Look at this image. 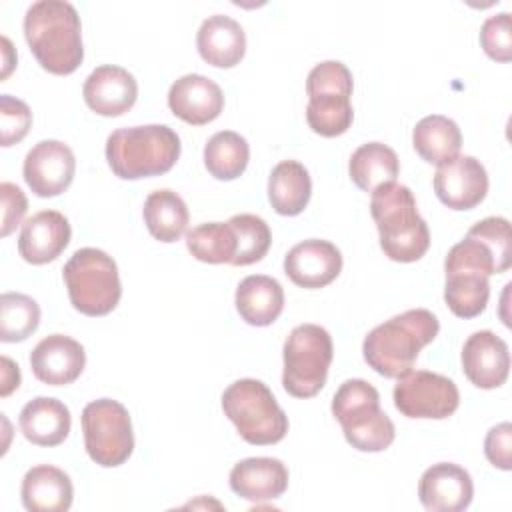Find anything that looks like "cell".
<instances>
[{"label":"cell","mask_w":512,"mask_h":512,"mask_svg":"<svg viewBox=\"0 0 512 512\" xmlns=\"http://www.w3.org/2000/svg\"><path fill=\"white\" fill-rule=\"evenodd\" d=\"M84 446L92 462L104 468L124 464L134 450V432L128 410L112 398H98L82 410Z\"/></svg>","instance_id":"10"},{"label":"cell","mask_w":512,"mask_h":512,"mask_svg":"<svg viewBox=\"0 0 512 512\" xmlns=\"http://www.w3.org/2000/svg\"><path fill=\"white\" fill-rule=\"evenodd\" d=\"M352 88V72L338 60H324L310 70L306 78V122L312 132L334 138L350 128L354 120Z\"/></svg>","instance_id":"8"},{"label":"cell","mask_w":512,"mask_h":512,"mask_svg":"<svg viewBox=\"0 0 512 512\" xmlns=\"http://www.w3.org/2000/svg\"><path fill=\"white\" fill-rule=\"evenodd\" d=\"M196 48L210 66L232 68L246 54L244 28L226 14L208 16L198 28Z\"/></svg>","instance_id":"23"},{"label":"cell","mask_w":512,"mask_h":512,"mask_svg":"<svg viewBox=\"0 0 512 512\" xmlns=\"http://www.w3.org/2000/svg\"><path fill=\"white\" fill-rule=\"evenodd\" d=\"M480 46L496 62L512 60V28L508 12H498L484 20L480 28Z\"/></svg>","instance_id":"37"},{"label":"cell","mask_w":512,"mask_h":512,"mask_svg":"<svg viewBox=\"0 0 512 512\" xmlns=\"http://www.w3.org/2000/svg\"><path fill=\"white\" fill-rule=\"evenodd\" d=\"M394 406L406 418L444 420L458 410L460 392L456 384L442 374L430 370H410L398 378Z\"/></svg>","instance_id":"12"},{"label":"cell","mask_w":512,"mask_h":512,"mask_svg":"<svg viewBox=\"0 0 512 512\" xmlns=\"http://www.w3.org/2000/svg\"><path fill=\"white\" fill-rule=\"evenodd\" d=\"M18 422L28 442L52 448L68 438L72 416L64 402L50 396H36L24 404Z\"/></svg>","instance_id":"24"},{"label":"cell","mask_w":512,"mask_h":512,"mask_svg":"<svg viewBox=\"0 0 512 512\" xmlns=\"http://www.w3.org/2000/svg\"><path fill=\"white\" fill-rule=\"evenodd\" d=\"M24 38L38 64L50 74H72L84 60L80 16L66 0L30 4L24 14Z\"/></svg>","instance_id":"1"},{"label":"cell","mask_w":512,"mask_h":512,"mask_svg":"<svg viewBox=\"0 0 512 512\" xmlns=\"http://www.w3.org/2000/svg\"><path fill=\"white\" fill-rule=\"evenodd\" d=\"M84 366V346L66 334H50L30 352V368L34 376L48 386L72 384L82 374Z\"/></svg>","instance_id":"18"},{"label":"cell","mask_w":512,"mask_h":512,"mask_svg":"<svg viewBox=\"0 0 512 512\" xmlns=\"http://www.w3.org/2000/svg\"><path fill=\"white\" fill-rule=\"evenodd\" d=\"M484 454L488 462L500 470L512 468V424L500 422L492 426L484 438Z\"/></svg>","instance_id":"38"},{"label":"cell","mask_w":512,"mask_h":512,"mask_svg":"<svg viewBox=\"0 0 512 512\" xmlns=\"http://www.w3.org/2000/svg\"><path fill=\"white\" fill-rule=\"evenodd\" d=\"M2 386L0 396H10L20 386V370L8 356H2Z\"/></svg>","instance_id":"40"},{"label":"cell","mask_w":512,"mask_h":512,"mask_svg":"<svg viewBox=\"0 0 512 512\" xmlns=\"http://www.w3.org/2000/svg\"><path fill=\"white\" fill-rule=\"evenodd\" d=\"M72 236L70 222L56 210H42L30 216L18 236V252L28 264H48L68 246Z\"/></svg>","instance_id":"21"},{"label":"cell","mask_w":512,"mask_h":512,"mask_svg":"<svg viewBox=\"0 0 512 512\" xmlns=\"http://www.w3.org/2000/svg\"><path fill=\"white\" fill-rule=\"evenodd\" d=\"M186 248L200 262L230 264L236 254V236L228 222H206L186 234Z\"/></svg>","instance_id":"33"},{"label":"cell","mask_w":512,"mask_h":512,"mask_svg":"<svg viewBox=\"0 0 512 512\" xmlns=\"http://www.w3.org/2000/svg\"><path fill=\"white\" fill-rule=\"evenodd\" d=\"M40 324V306L22 292H4L0 296V340L22 342L36 332Z\"/></svg>","instance_id":"34"},{"label":"cell","mask_w":512,"mask_h":512,"mask_svg":"<svg viewBox=\"0 0 512 512\" xmlns=\"http://www.w3.org/2000/svg\"><path fill=\"white\" fill-rule=\"evenodd\" d=\"M512 264L510 222L502 216H488L476 222L464 240L454 244L444 260L446 270H470L484 276L502 274Z\"/></svg>","instance_id":"11"},{"label":"cell","mask_w":512,"mask_h":512,"mask_svg":"<svg viewBox=\"0 0 512 512\" xmlns=\"http://www.w3.org/2000/svg\"><path fill=\"white\" fill-rule=\"evenodd\" d=\"M370 214L376 222L380 248L394 262H416L430 248V230L418 214L412 190L398 182L378 186L370 196Z\"/></svg>","instance_id":"3"},{"label":"cell","mask_w":512,"mask_h":512,"mask_svg":"<svg viewBox=\"0 0 512 512\" xmlns=\"http://www.w3.org/2000/svg\"><path fill=\"white\" fill-rule=\"evenodd\" d=\"M472 496L470 472L454 462L432 464L418 482L420 504L430 512H462L470 506Z\"/></svg>","instance_id":"16"},{"label":"cell","mask_w":512,"mask_h":512,"mask_svg":"<svg viewBox=\"0 0 512 512\" xmlns=\"http://www.w3.org/2000/svg\"><path fill=\"white\" fill-rule=\"evenodd\" d=\"M432 186L444 206L472 210L488 194V172L474 156H456L436 168Z\"/></svg>","instance_id":"14"},{"label":"cell","mask_w":512,"mask_h":512,"mask_svg":"<svg viewBox=\"0 0 512 512\" xmlns=\"http://www.w3.org/2000/svg\"><path fill=\"white\" fill-rule=\"evenodd\" d=\"M74 172V152L60 140H40L34 144L22 166L28 188L40 198H52L68 190L74 180Z\"/></svg>","instance_id":"13"},{"label":"cell","mask_w":512,"mask_h":512,"mask_svg":"<svg viewBox=\"0 0 512 512\" xmlns=\"http://www.w3.org/2000/svg\"><path fill=\"white\" fill-rule=\"evenodd\" d=\"M312 180L298 160L278 162L268 178V200L280 216H298L310 202Z\"/></svg>","instance_id":"28"},{"label":"cell","mask_w":512,"mask_h":512,"mask_svg":"<svg viewBox=\"0 0 512 512\" xmlns=\"http://www.w3.org/2000/svg\"><path fill=\"white\" fill-rule=\"evenodd\" d=\"M440 332L438 318L426 308H412L378 324L362 342L366 364L384 378L412 370L420 350Z\"/></svg>","instance_id":"2"},{"label":"cell","mask_w":512,"mask_h":512,"mask_svg":"<svg viewBox=\"0 0 512 512\" xmlns=\"http://www.w3.org/2000/svg\"><path fill=\"white\" fill-rule=\"evenodd\" d=\"M230 488L236 496L256 504L276 500L288 488V468L278 458H244L230 470Z\"/></svg>","instance_id":"22"},{"label":"cell","mask_w":512,"mask_h":512,"mask_svg":"<svg viewBox=\"0 0 512 512\" xmlns=\"http://www.w3.org/2000/svg\"><path fill=\"white\" fill-rule=\"evenodd\" d=\"M72 306L86 316L110 314L122 296L118 266L98 248H80L62 270Z\"/></svg>","instance_id":"7"},{"label":"cell","mask_w":512,"mask_h":512,"mask_svg":"<svg viewBox=\"0 0 512 512\" xmlns=\"http://www.w3.org/2000/svg\"><path fill=\"white\" fill-rule=\"evenodd\" d=\"M348 174L360 190L372 194L378 186L396 182V176L400 174V160L390 146L382 142H366L352 152Z\"/></svg>","instance_id":"30"},{"label":"cell","mask_w":512,"mask_h":512,"mask_svg":"<svg viewBox=\"0 0 512 512\" xmlns=\"http://www.w3.org/2000/svg\"><path fill=\"white\" fill-rule=\"evenodd\" d=\"M234 304L246 324L270 326L284 310V290L276 278L252 274L240 280Z\"/></svg>","instance_id":"26"},{"label":"cell","mask_w":512,"mask_h":512,"mask_svg":"<svg viewBox=\"0 0 512 512\" xmlns=\"http://www.w3.org/2000/svg\"><path fill=\"white\" fill-rule=\"evenodd\" d=\"M444 284V302L458 318H476L484 312L490 298L488 276L470 270H448Z\"/></svg>","instance_id":"31"},{"label":"cell","mask_w":512,"mask_h":512,"mask_svg":"<svg viewBox=\"0 0 512 512\" xmlns=\"http://www.w3.org/2000/svg\"><path fill=\"white\" fill-rule=\"evenodd\" d=\"M332 414L340 422L346 442L360 452H382L394 442L396 430L380 408V394L362 378L340 384L332 398Z\"/></svg>","instance_id":"5"},{"label":"cell","mask_w":512,"mask_h":512,"mask_svg":"<svg viewBox=\"0 0 512 512\" xmlns=\"http://www.w3.org/2000/svg\"><path fill=\"white\" fill-rule=\"evenodd\" d=\"M250 160V146L234 130L216 132L204 146V166L216 180L238 178Z\"/></svg>","instance_id":"32"},{"label":"cell","mask_w":512,"mask_h":512,"mask_svg":"<svg viewBox=\"0 0 512 512\" xmlns=\"http://www.w3.org/2000/svg\"><path fill=\"white\" fill-rule=\"evenodd\" d=\"M168 108L176 118L192 126H204L220 116L224 94L208 76L184 74L168 90Z\"/></svg>","instance_id":"20"},{"label":"cell","mask_w":512,"mask_h":512,"mask_svg":"<svg viewBox=\"0 0 512 512\" xmlns=\"http://www.w3.org/2000/svg\"><path fill=\"white\" fill-rule=\"evenodd\" d=\"M462 370L482 390L500 388L510 372L508 344L492 330L470 334L462 346Z\"/></svg>","instance_id":"17"},{"label":"cell","mask_w":512,"mask_h":512,"mask_svg":"<svg viewBox=\"0 0 512 512\" xmlns=\"http://www.w3.org/2000/svg\"><path fill=\"white\" fill-rule=\"evenodd\" d=\"M412 146L424 162L442 166L458 156L462 146V132L452 118L430 114L416 122L412 130Z\"/></svg>","instance_id":"27"},{"label":"cell","mask_w":512,"mask_h":512,"mask_svg":"<svg viewBox=\"0 0 512 512\" xmlns=\"http://www.w3.org/2000/svg\"><path fill=\"white\" fill-rule=\"evenodd\" d=\"M0 196H2V230H0V234L6 238L22 222V218L28 210V200H26L24 192L12 182L0 184Z\"/></svg>","instance_id":"39"},{"label":"cell","mask_w":512,"mask_h":512,"mask_svg":"<svg viewBox=\"0 0 512 512\" xmlns=\"http://www.w3.org/2000/svg\"><path fill=\"white\" fill-rule=\"evenodd\" d=\"M20 494L30 512H66L72 506L74 486L64 470L38 464L24 474Z\"/></svg>","instance_id":"25"},{"label":"cell","mask_w":512,"mask_h":512,"mask_svg":"<svg viewBox=\"0 0 512 512\" xmlns=\"http://www.w3.org/2000/svg\"><path fill=\"white\" fill-rule=\"evenodd\" d=\"M144 224L158 242H176L188 228V206L174 190L162 188L148 194L142 208Z\"/></svg>","instance_id":"29"},{"label":"cell","mask_w":512,"mask_h":512,"mask_svg":"<svg viewBox=\"0 0 512 512\" xmlns=\"http://www.w3.org/2000/svg\"><path fill=\"white\" fill-rule=\"evenodd\" d=\"M32 126V112L26 102L2 94L0 96V142L4 148L24 140Z\"/></svg>","instance_id":"36"},{"label":"cell","mask_w":512,"mask_h":512,"mask_svg":"<svg viewBox=\"0 0 512 512\" xmlns=\"http://www.w3.org/2000/svg\"><path fill=\"white\" fill-rule=\"evenodd\" d=\"M178 156L180 138L166 124L118 128L106 140V162L122 180L166 174Z\"/></svg>","instance_id":"4"},{"label":"cell","mask_w":512,"mask_h":512,"mask_svg":"<svg viewBox=\"0 0 512 512\" xmlns=\"http://www.w3.org/2000/svg\"><path fill=\"white\" fill-rule=\"evenodd\" d=\"M2 64H4V68H2V80H4L16 64V54H14L12 44L6 36H2Z\"/></svg>","instance_id":"41"},{"label":"cell","mask_w":512,"mask_h":512,"mask_svg":"<svg viewBox=\"0 0 512 512\" xmlns=\"http://www.w3.org/2000/svg\"><path fill=\"white\" fill-rule=\"evenodd\" d=\"M284 272L300 288H324L342 272V254L328 240H302L284 256Z\"/></svg>","instance_id":"15"},{"label":"cell","mask_w":512,"mask_h":512,"mask_svg":"<svg viewBox=\"0 0 512 512\" xmlns=\"http://www.w3.org/2000/svg\"><path fill=\"white\" fill-rule=\"evenodd\" d=\"M236 236V254L232 266H248L260 262L272 244V232L264 218L256 214H234L228 220Z\"/></svg>","instance_id":"35"},{"label":"cell","mask_w":512,"mask_h":512,"mask_svg":"<svg viewBox=\"0 0 512 512\" xmlns=\"http://www.w3.org/2000/svg\"><path fill=\"white\" fill-rule=\"evenodd\" d=\"M334 346L332 336L318 324H300L292 328L284 342L282 386L294 398L316 396L328 378Z\"/></svg>","instance_id":"9"},{"label":"cell","mask_w":512,"mask_h":512,"mask_svg":"<svg viewBox=\"0 0 512 512\" xmlns=\"http://www.w3.org/2000/svg\"><path fill=\"white\" fill-rule=\"evenodd\" d=\"M222 410L238 434L254 446L280 442L288 432V416L272 390L256 378H240L222 392Z\"/></svg>","instance_id":"6"},{"label":"cell","mask_w":512,"mask_h":512,"mask_svg":"<svg viewBox=\"0 0 512 512\" xmlns=\"http://www.w3.org/2000/svg\"><path fill=\"white\" fill-rule=\"evenodd\" d=\"M82 96L92 112L112 118L128 112L136 104L138 82L126 68L104 64L88 74Z\"/></svg>","instance_id":"19"}]
</instances>
